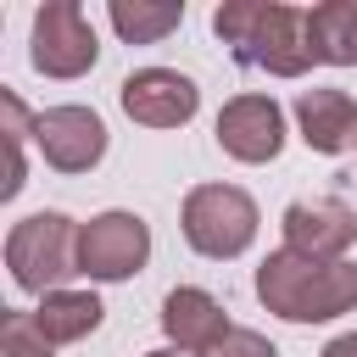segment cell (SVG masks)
I'll use <instances>...</instances> for the list:
<instances>
[{"label": "cell", "mask_w": 357, "mask_h": 357, "mask_svg": "<svg viewBox=\"0 0 357 357\" xmlns=\"http://www.w3.org/2000/svg\"><path fill=\"white\" fill-rule=\"evenodd\" d=\"M184 240L212 262L240 257L257 240V201L240 184H195L184 195Z\"/></svg>", "instance_id": "277c9868"}, {"label": "cell", "mask_w": 357, "mask_h": 357, "mask_svg": "<svg viewBox=\"0 0 357 357\" xmlns=\"http://www.w3.org/2000/svg\"><path fill=\"white\" fill-rule=\"evenodd\" d=\"M145 357H195V351H178V346H156V351H145Z\"/></svg>", "instance_id": "d6986e66"}, {"label": "cell", "mask_w": 357, "mask_h": 357, "mask_svg": "<svg viewBox=\"0 0 357 357\" xmlns=\"http://www.w3.org/2000/svg\"><path fill=\"white\" fill-rule=\"evenodd\" d=\"M318 357H357V329H346V335H335Z\"/></svg>", "instance_id": "ac0fdd59"}, {"label": "cell", "mask_w": 357, "mask_h": 357, "mask_svg": "<svg viewBox=\"0 0 357 357\" xmlns=\"http://www.w3.org/2000/svg\"><path fill=\"white\" fill-rule=\"evenodd\" d=\"M212 33L234 50V61L262 67L273 78H301L312 67V45H307V11L279 6V0H223L212 11Z\"/></svg>", "instance_id": "7a4b0ae2"}, {"label": "cell", "mask_w": 357, "mask_h": 357, "mask_svg": "<svg viewBox=\"0 0 357 357\" xmlns=\"http://www.w3.org/2000/svg\"><path fill=\"white\" fill-rule=\"evenodd\" d=\"M162 329H167V340L178 346V351H206L212 340H223L234 324H229V312L206 296V290H195V284H178V290H167V301H162Z\"/></svg>", "instance_id": "7c38bea8"}, {"label": "cell", "mask_w": 357, "mask_h": 357, "mask_svg": "<svg viewBox=\"0 0 357 357\" xmlns=\"http://www.w3.org/2000/svg\"><path fill=\"white\" fill-rule=\"evenodd\" d=\"M100 318H106V307H100L95 290H50V296H39V307H33V324H39V335H45L50 346H67V340L95 335Z\"/></svg>", "instance_id": "4fadbf2b"}, {"label": "cell", "mask_w": 357, "mask_h": 357, "mask_svg": "<svg viewBox=\"0 0 357 357\" xmlns=\"http://www.w3.org/2000/svg\"><path fill=\"white\" fill-rule=\"evenodd\" d=\"M33 145L56 173H89L106 156V123L89 106H45L33 112Z\"/></svg>", "instance_id": "52a82bcc"}, {"label": "cell", "mask_w": 357, "mask_h": 357, "mask_svg": "<svg viewBox=\"0 0 357 357\" xmlns=\"http://www.w3.org/2000/svg\"><path fill=\"white\" fill-rule=\"evenodd\" d=\"M117 100H123V112H128L134 123H145V128H178V123L195 117L201 89H195V78H184V73H173V67H139V73L123 78Z\"/></svg>", "instance_id": "ba28073f"}, {"label": "cell", "mask_w": 357, "mask_h": 357, "mask_svg": "<svg viewBox=\"0 0 357 357\" xmlns=\"http://www.w3.org/2000/svg\"><path fill=\"white\" fill-rule=\"evenodd\" d=\"M296 128L312 151L340 156L346 145H357V100L346 89H301L296 95Z\"/></svg>", "instance_id": "8fae6325"}, {"label": "cell", "mask_w": 357, "mask_h": 357, "mask_svg": "<svg viewBox=\"0 0 357 357\" xmlns=\"http://www.w3.org/2000/svg\"><path fill=\"white\" fill-rule=\"evenodd\" d=\"M106 17L128 45H156L184 22V0H112Z\"/></svg>", "instance_id": "9a60e30c"}, {"label": "cell", "mask_w": 357, "mask_h": 357, "mask_svg": "<svg viewBox=\"0 0 357 357\" xmlns=\"http://www.w3.org/2000/svg\"><path fill=\"white\" fill-rule=\"evenodd\" d=\"M201 357H279V351H273V340H268V335H257V329H240V324H234V329H229L223 340H212Z\"/></svg>", "instance_id": "e0dca14e"}, {"label": "cell", "mask_w": 357, "mask_h": 357, "mask_svg": "<svg viewBox=\"0 0 357 357\" xmlns=\"http://www.w3.org/2000/svg\"><path fill=\"white\" fill-rule=\"evenodd\" d=\"M307 45H312V61L357 67V0L307 6Z\"/></svg>", "instance_id": "5bb4252c"}, {"label": "cell", "mask_w": 357, "mask_h": 357, "mask_svg": "<svg viewBox=\"0 0 357 357\" xmlns=\"http://www.w3.org/2000/svg\"><path fill=\"white\" fill-rule=\"evenodd\" d=\"M218 145L234 162H273L284 151V112L273 95H234L218 112Z\"/></svg>", "instance_id": "9c48e42d"}, {"label": "cell", "mask_w": 357, "mask_h": 357, "mask_svg": "<svg viewBox=\"0 0 357 357\" xmlns=\"http://www.w3.org/2000/svg\"><path fill=\"white\" fill-rule=\"evenodd\" d=\"M284 245L301 251V257H318V262H346V245L357 240V212L335 195H318V201H290L284 206Z\"/></svg>", "instance_id": "30bf717a"}, {"label": "cell", "mask_w": 357, "mask_h": 357, "mask_svg": "<svg viewBox=\"0 0 357 357\" xmlns=\"http://www.w3.org/2000/svg\"><path fill=\"white\" fill-rule=\"evenodd\" d=\"M6 268H11L17 290H28V296L67 290V279L78 273V223L67 212H33V218L11 223Z\"/></svg>", "instance_id": "3957f363"}, {"label": "cell", "mask_w": 357, "mask_h": 357, "mask_svg": "<svg viewBox=\"0 0 357 357\" xmlns=\"http://www.w3.org/2000/svg\"><path fill=\"white\" fill-rule=\"evenodd\" d=\"M151 257V229L145 218L134 212H100L89 223H78V273L84 279H100V284H117V279H134Z\"/></svg>", "instance_id": "8992f818"}, {"label": "cell", "mask_w": 357, "mask_h": 357, "mask_svg": "<svg viewBox=\"0 0 357 357\" xmlns=\"http://www.w3.org/2000/svg\"><path fill=\"white\" fill-rule=\"evenodd\" d=\"M257 296L284 324H324L357 307V262H318L279 245L257 268Z\"/></svg>", "instance_id": "6da1fadb"}, {"label": "cell", "mask_w": 357, "mask_h": 357, "mask_svg": "<svg viewBox=\"0 0 357 357\" xmlns=\"http://www.w3.org/2000/svg\"><path fill=\"white\" fill-rule=\"evenodd\" d=\"M100 56L95 45V28L84 17L78 0H45L33 11V33H28V61L45 73V78H78L89 73Z\"/></svg>", "instance_id": "5b68a950"}, {"label": "cell", "mask_w": 357, "mask_h": 357, "mask_svg": "<svg viewBox=\"0 0 357 357\" xmlns=\"http://www.w3.org/2000/svg\"><path fill=\"white\" fill-rule=\"evenodd\" d=\"M0 357H50V340L39 335L33 312L11 307V312L0 318Z\"/></svg>", "instance_id": "2e32d148"}]
</instances>
